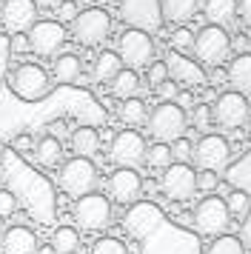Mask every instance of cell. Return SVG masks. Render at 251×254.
<instances>
[{"mask_svg": "<svg viewBox=\"0 0 251 254\" xmlns=\"http://www.w3.org/2000/svg\"><path fill=\"white\" fill-rule=\"evenodd\" d=\"M6 83H9L11 94H14L17 100H23V103H40L43 97H49L55 80H52V74L46 71V66L34 63V60H26V63L11 66Z\"/></svg>", "mask_w": 251, "mask_h": 254, "instance_id": "cell-1", "label": "cell"}, {"mask_svg": "<svg viewBox=\"0 0 251 254\" xmlns=\"http://www.w3.org/2000/svg\"><path fill=\"white\" fill-rule=\"evenodd\" d=\"M188 128V112L180 109L174 100H160L146 120V131L151 134L154 143H174L177 137L186 134Z\"/></svg>", "mask_w": 251, "mask_h": 254, "instance_id": "cell-2", "label": "cell"}, {"mask_svg": "<svg viewBox=\"0 0 251 254\" xmlns=\"http://www.w3.org/2000/svg\"><path fill=\"white\" fill-rule=\"evenodd\" d=\"M191 229L200 237H205V240L220 237V234H228V229H231V214H228L226 197L205 194L191 211Z\"/></svg>", "mask_w": 251, "mask_h": 254, "instance_id": "cell-3", "label": "cell"}, {"mask_svg": "<svg viewBox=\"0 0 251 254\" xmlns=\"http://www.w3.org/2000/svg\"><path fill=\"white\" fill-rule=\"evenodd\" d=\"M97 183H100V172L89 157H71L60 166V174H57V186L74 200L97 191Z\"/></svg>", "mask_w": 251, "mask_h": 254, "instance_id": "cell-4", "label": "cell"}, {"mask_svg": "<svg viewBox=\"0 0 251 254\" xmlns=\"http://www.w3.org/2000/svg\"><path fill=\"white\" fill-rule=\"evenodd\" d=\"M194 60L200 66H223L231 55V35L228 29L214 23H205L197 35H194Z\"/></svg>", "mask_w": 251, "mask_h": 254, "instance_id": "cell-5", "label": "cell"}, {"mask_svg": "<svg viewBox=\"0 0 251 254\" xmlns=\"http://www.w3.org/2000/svg\"><path fill=\"white\" fill-rule=\"evenodd\" d=\"M71 217H74V226L83 231H106L112 226V217H114L112 200L106 194H100V191L83 194L74 200Z\"/></svg>", "mask_w": 251, "mask_h": 254, "instance_id": "cell-6", "label": "cell"}, {"mask_svg": "<svg viewBox=\"0 0 251 254\" xmlns=\"http://www.w3.org/2000/svg\"><path fill=\"white\" fill-rule=\"evenodd\" d=\"M114 29V20L109 9H100V6H89V9H80V14L71 23V35L80 46H103L109 35Z\"/></svg>", "mask_w": 251, "mask_h": 254, "instance_id": "cell-7", "label": "cell"}, {"mask_svg": "<svg viewBox=\"0 0 251 254\" xmlns=\"http://www.w3.org/2000/svg\"><path fill=\"white\" fill-rule=\"evenodd\" d=\"M194 169L197 172H223L228 163H231V143L226 134H217L208 131L200 140H194Z\"/></svg>", "mask_w": 251, "mask_h": 254, "instance_id": "cell-8", "label": "cell"}, {"mask_svg": "<svg viewBox=\"0 0 251 254\" xmlns=\"http://www.w3.org/2000/svg\"><path fill=\"white\" fill-rule=\"evenodd\" d=\"M117 55L126 69H148L154 63V37L143 29H126L117 37Z\"/></svg>", "mask_w": 251, "mask_h": 254, "instance_id": "cell-9", "label": "cell"}, {"mask_svg": "<svg viewBox=\"0 0 251 254\" xmlns=\"http://www.w3.org/2000/svg\"><path fill=\"white\" fill-rule=\"evenodd\" d=\"M146 151H148L146 137L137 128H123L112 137L109 160L117 169H140V166H146Z\"/></svg>", "mask_w": 251, "mask_h": 254, "instance_id": "cell-10", "label": "cell"}, {"mask_svg": "<svg viewBox=\"0 0 251 254\" xmlns=\"http://www.w3.org/2000/svg\"><path fill=\"white\" fill-rule=\"evenodd\" d=\"M211 115H214V123L226 131H237V128L246 126V120L251 117V106L246 94L234 92V89H226V92L217 94L214 106H211Z\"/></svg>", "mask_w": 251, "mask_h": 254, "instance_id": "cell-11", "label": "cell"}, {"mask_svg": "<svg viewBox=\"0 0 251 254\" xmlns=\"http://www.w3.org/2000/svg\"><path fill=\"white\" fill-rule=\"evenodd\" d=\"M26 37H29V52H34L37 58H57L66 46L68 32L60 20H37L26 32Z\"/></svg>", "mask_w": 251, "mask_h": 254, "instance_id": "cell-12", "label": "cell"}, {"mask_svg": "<svg viewBox=\"0 0 251 254\" xmlns=\"http://www.w3.org/2000/svg\"><path fill=\"white\" fill-rule=\"evenodd\" d=\"M166 223V214H163V208L157 203H143V200H137L128 206L123 217V229L128 237H134V240H146L151 237L154 231H160V226Z\"/></svg>", "mask_w": 251, "mask_h": 254, "instance_id": "cell-13", "label": "cell"}, {"mask_svg": "<svg viewBox=\"0 0 251 254\" xmlns=\"http://www.w3.org/2000/svg\"><path fill=\"white\" fill-rule=\"evenodd\" d=\"M160 189L174 203H186L197 194V169L191 163H171L166 172H160Z\"/></svg>", "mask_w": 251, "mask_h": 254, "instance_id": "cell-14", "label": "cell"}, {"mask_svg": "<svg viewBox=\"0 0 251 254\" xmlns=\"http://www.w3.org/2000/svg\"><path fill=\"white\" fill-rule=\"evenodd\" d=\"M40 20V9L34 0H3L0 6V23L9 35H26Z\"/></svg>", "mask_w": 251, "mask_h": 254, "instance_id": "cell-15", "label": "cell"}, {"mask_svg": "<svg viewBox=\"0 0 251 254\" xmlns=\"http://www.w3.org/2000/svg\"><path fill=\"white\" fill-rule=\"evenodd\" d=\"M106 189H109V200L112 203H120V206H131L140 200L143 194V174L137 169H114L106 180Z\"/></svg>", "mask_w": 251, "mask_h": 254, "instance_id": "cell-16", "label": "cell"}, {"mask_svg": "<svg viewBox=\"0 0 251 254\" xmlns=\"http://www.w3.org/2000/svg\"><path fill=\"white\" fill-rule=\"evenodd\" d=\"M166 66H169V77L177 86H186V89H194V86H205L208 83V74H205V66H200L194 58L188 55H180V52H169L166 58Z\"/></svg>", "mask_w": 251, "mask_h": 254, "instance_id": "cell-17", "label": "cell"}, {"mask_svg": "<svg viewBox=\"0 0 251 254\" xmlns=\"http://www.w3.org/2000/svg\"><path fill=\"white\" fill-rule=\"evenodd\" d=\"M0 254H37V234L29 226H9L0 237Z\"/></svg>", "mask_w": 251, "mask_h": 254, "instance_id": "cell-18", "label": "cell"}, {"mask_svg": "<svg viewBox=\"0 0 251 254\" xmlns=\"http://www.w3.org/2000/svg\"><path fill=\"white\" fill-rule=\"evenodd\" d=\"M226 77H228V86L234 92L251 94V52H240L231 58V63L226 66Z\"/></svg>", "mask_w": 251, "mask_h": 254, "instance_id": "cell-19", "label": "cell"}, {"mask_svg": "<svg viewBox=\"0 0 251 254\" xmlns=\"http://www.w3.org/2000/svg\"><path fill=\"white\" fill-rule=\"evenodd\" d=\"M160 17L171 26H186L191 20L197 9H200V0H157Z\"/></svg>", "mask_w": 251, "mask_h": 254, "instance_id": "cell-20", "label": "cell"}, {"mask_svg": "<svg viewBox=\"0 0 251 254\" xmlns=\"http://www.w3.org/2000/svg\"><path fill=\"white\" fill-rule=\"evenodd\" d=\"M80 74H83V60L74 52H60L55 58V63H52V80L60 83V86L77 83Z\"/></svg>", "mask_w": 251, "mask_h": 254, "instance_id": "cell-21", "label": "cell"}, {"mask_svg": "<svg viewBox=\"0 0 251 254\" xmlns=\"http://www.w3.org/2000/svg\"><path fill=\"white\" fill-rule=\"evenodd\" d=\"M68 143H71V151L74 157H94L100 151V131L94 126H77L71 134H68Z\"/></svg>", "mask_w": 251, "mask_h": 254, "instance_id": "cell-22", "label": "cell"}, {"mask_svg": "<svg viewBox=\"0 0 251 254\" xmlns=\"http://www.w3.org/2000/svg\"><path fill=\"white\" fill-rule=\"evenodd\" d=\"M123 69V60L117 55V49H100L97 58H94V66H91V77L97 83H109L117 77V71Z\"/></svg>", "mask_w": 251, "mask_h": 254, "instance_id": "cell-23", "label": "cell"}, {"mask_svg": "<svg viewBox=\"0 0 251 254\" xmlns=\"http://www.w3.org/2000/svg\"><path fill=\"white\" fill-rule=\"evenodd\" d=\"M34 163L37 166H43V169H57L60 163H63V143L52 134H46V137L34 140Z\"/></svg>", "mask_w": 251, "mask_h": 254, "instance_id": "cell-24", "label": "cell"}, {"mask_svg": "<svg viewBox=\"0 0 251 254\" xmlns=\"http://www.w3.org/2000/svg\"><path fill=\"white\" fill-rule=\"evenodd\" d=\"M140 86H143L140 74L134 69H126L123 66V69L117 71V77L109 83V92L117 100H131V97H140Z\"/></svg>", "mask_w": 251, "mask_h": 254, "instance_id": "cell-25", "label": "cell"}, {"mask_svg": "<svg viewBox=\"0 0 251 254\" xmlns=\"http://www.w3.org/2000/svg\"><path fill=\"white\" fill-rule=\"evenodd\" d=\"M203 14H205L208 23L228 29V26L237 20V0H205Z\"/></svg>", "mask_w": 251, "mask_h": 254, "instance_id": "cell-26", "label": "cell"}, {"mask_svg": "<svg viewBox=\"0 0 251 254\" xmlns=\"http://www.w3.org/2000/svg\"><path fill=\"white\" fill-rule=\"evenodd\" d=\"M49 246L55 249V254H77L80 249V229L77 226H57L52 231Z\"/></svg>", "mask_w": 251, "mask_h": 254, "instance_id": "cell-27", "label": "cell"}, {"mask_svg": "<svg viewBox=\"0 0 251 254\" xmlns=\"http://www.w3.org/2000/svg\"><path fill=\"white\" fill-rule=\"evenodd\" d=\"M148 109L146 100L143 97H131V100H120V120H123L128 128H137V126H146V120H148Z\"/></svg>", "mask_w": 251, "mask_h": 254, "instance_id": "cell-28", "label": "cell"}, {"mask_svg": "<svg viewBox=\"0 0 251 254\" xmlns=\"http://www.w3.org/2000/svg\"><path fill=\"white\" fill-rule=\"evenodd\" d=\"M228 203V214H231V220H237V223H246V220L251 217V191H246V189H231L226 197Z\"/></svg>", "mask_w": 251, "mask_h": 254, "instance_id": "cell-29", "label": "cell"}, {"mask_svg": "<svg viewBox=\"0 0 251 254\" xmlns=\"http://www.w3.org/2000/svg\"><path fill=\"white\" fill-rule=\"evenodd\" d=\"M203 254H246V246L237 234H220V237H211L208 246L203 249Z\"/></svg>", "mask_w": 251, "mask_h": 254, "instance_id": "cell-30", "label": "cell"}, {"mask_svg": "<svg viewBox=\"0 0 251 254\" xmlns=\"http://www.w3.org/2000/svg\"><path fill=\"white\" fill-rule=\"evenodd\" d=\"M171 163H174V154H171V143H151L146 151V166L154 169V172H166Z\"/></svg>", "mask_w": 251, "mask_h": 254, "instance_id": "cell-31", "label": "cell"}, {"mask_svg": "<svg viewBox=\"0 0 251 254\" xmlns=\"http://www.w3.org/2000/svg\"><path fill=\"white\" fill-rule=\"evenodd\" d=\"M211 123H214V115H211V106H191V112H188V126H194L197 131H203L208 134L211 131Z\"/></svg>", "mask_w": 251, "mask_h": 254, "instance_id": "cell-32", "label": "cell"}, {"mask_svg": "<svg viewBox=\"0 0 251 254\" xmlns=\"http://www.w3.org/2000/svg\"><path fill=\"white\" fill-rule=\"evenodd\" d=\"M194 35L188 26H177L174 32H171V52H180V55H188L194 49Z\"/></svg>", "mask_w": 251, "mask_h": 254, "instance_id": "cell-33", "label": "cell"}, {"mask_svg": "<svg viewBox=\"0 0 251 254\" xmlns=\"http://www.w3.org/2000/svg\"><path fill=\"white\" fill-rule=\"evenodd\" d=\"M89 254H128L123 240H117V237H100V240L91 243Z\"/></svg>", "mask_w": 251, "mask_h": 254, "instance_id": "cell-34", "label": "cell"}, {"mask_svg": "<svg viewBox=\"0 0 251 254\" xmlns=\"http://www.w3.org/2000/svg\"><path fill=\"white\" fill-rule=\"evenodd\" d=\"M11 58H14V52H11V35L9 32H0V80L9 77Z\"/></svg>", "mask_w": 251, "mask_h": 254, "instance_id": "cell-35", "label": "cell"}, {"mask_svg": "<svg viewBox=\"0 0 251 254\" xmlns=\"http://www.w3.org/2000/svg\"><path fill=\"white\" fill-rule=\"evenodd\" d=\"M171 154H174V163H191L194 157V140L191 137H177L171 143Z\"/></svg>", "mask_w": 251, "mask_h": 254, "instance_id": "cell-36", "label": "cell"}, {"mask_svg": "<svg viewBox=\"0 0 251 254\" xmlns=\"http://www.w3.org/2000/svg\"><path fill=\"white\" fill-rule=\"evenodd\" d=\"M163 80H169V66H166V60H154L146 69V83L151 86V92H154Z\"/></svg>", "mask_w": 251, "mask_h": 254, "instance_id": "cell-37", "label": "cell"}, {"mask_svg": "<svg viewBox=\"0 0 251 254\" xmlns=\"http://www.w3.org/2000/svg\"><path fill=\"white\" fill-rule=\"evenodd\" d=\"M55 12H57V20H60L63 26H66V23L71 26V23H74V17L80 14V9H77V3H74V0H63Z\"/></svg>", "mask_w": 251, "mask_h": 254, "instance_id": "cell-38", "label": "cell"}, {"mask_svg": "<svg viewBox=\"0 0 251 254\" xmlns=\"http://www.w3.org/2000/svg\"><path fill=\"white\" fill-rule=\"evenodd\" d=\"M220 177L217 172H197V191H205V194H214Z\"/></svg>", "mask_w": 251, "mask_h": 254, "instance_id": "cell-39", "label": "cell"}, {"mask_svg": "<svg viewBox=\"0 0 251 254\" xmlns=\"http://www.w3.org/2000/svg\"><path fill=\"white\" fill-rule=\"evenodd\" d=\"M17 211V197L11 194L9 189H0V217L6 220Z\"/></svg>", "mask_w": 251, "mask_h": 254, "instance_id": "cell-40", "label": "cell"}, {"mask_svg": "<svg viewBox=\"0 0 251 254\" xmlns=\"http://www.w3.org/2000/svg\"><path fill=\"white\" fill-rule=\"evenodd\" d=\"M154 94H157L160 100H177V94H180V86H177V83L169 77V80H163L157 89H154Z\"/></svg>", "mask_w": 251, "mask_h": 254, "instance_id": "cell-41", "label": "cell"}, {"mask_svg": "<svg viewBox=\"0 0 251 254\" xmlns=\"http://www.w3.org/2000/svg\"><path fill=\"white\" fill-rule=\"evenodd\" d=\"M46 134H52V137H63V134H71V131H68V123L66 120H63V117H57V120H52V123H49V126H46Z\"/></svg>", "mask_w": 251, "mask_h": 254, "instance_id": "cell-42", "label": "cell"}, {"mask_svg": "<svg viewBox=\"0 0 251 254\" xmlns=\"http://www.w3.org/2000/svg\"><path fill=\"white\" fill-rule=\"evenodd\" d=\"M11 146L20 151V154H29V151H34V137H29V134H17Z\"/></svg>", "mask_w": 251, "mask_h": 254, "instance_id": "cell-43", "label": "cell"}, {"mask_svg": "<svg viewBox=\"0 0 251 254\" xmlns=\"http://www.w3.org/2000/svg\"><path fill=\"white\" fill-rule=\"evenodd\" d=\"M237 17L251 29V0H237Z\"/></svg>", "mask_w": 251, "mask_h": 254, "instance_id": "cell-44", "label": "cell"}, {"mask_svg": "<svg viewBox=\"0 0 251 254\" xmlns=\"http://www.w3.org/2000/svg\"><path fill=\"white\" fill-rule=\"evenodd\" d=\"M11 52H14V55L29 52V37L26 35H11Z\"/></svg>", "mask_w": 251, "mask_h": 254, "instance_id": "cell-45", "label": "cell"}, {"mask_svg": "<svg viewBox=\"0 0 251 254\" xmlns=\"http://www.w3.org/2000/svg\"><path fill=\"white\" fill-rule=\"evenodd\" d=\"M34 3H37V9H46L49 12V9H57L63 0H34Z\"/></svg>", "mask_w": 251, "mask_h": 254, "instance_id": "cell-46", "label": "cell"}, {"mask_svg": "<svg viewBox=\"0 0 251 254\" xmlns=\"http://www.w3.org/2000/svg\"><path fill=\"white\" fill-rule=\"evenodd\" d=\"M112 3H117V0H94V6H100V9H106V6H112Z\"/></svg>", "mask_w": 251, "mask_h": 254, "instance_id": "cell-47", "label": "cell"}, {"mask_svg": "<svg viewBox=\"0 0 251 254\" xmlns=\"http://www.w3.org/2000/svg\"><path fill=\"white\" fill-rule=\"evenodd\" d=\"M243 131H246V137H249V143H251V117L246 120V126H243Z\"/></svg>", "mask_w": 251, "mask_h": 254, "instance_id": "cell-48", "label": "cell"}, {"mask_svg": "<svg viewBox=\"0 0 251 254\" xmlns=\"http://www.w3.org/2000/svg\"><path fill=\"white\" fill-rule=\"evenodd\" d=\"M3 234H6V220L0 217V237H3Z\"/></svg>", "mask_w": 251, "mask_h": 254, "instance_id": "cell-49", "label": "cell"}, {"mask_svg": "<svg viewBox=\"0 0 251 254\" xmlns=\"http://www.w3.org/2000/svg\"><path fill=\"white\" fill-rule=\"evenodd\" d=\"M37 254H55V249H52V246H46L43 252H37Z\"/></svg>", "mask_w": 251, "mask_h": 254, "instance_id": "cell-50", "label": "cell"}, {"mask_svg": "<svg viewBox=\"0 0 251 254\" xmlns=\"http://www.w3.org/2000/svg\"><path fill=\"white\" fill-rule=\"evenodd\" d=\"M0 6H3V0H0Z\"/></svg>", "mask_w": 251, "mask_h": 254, "instance_id": "cell-51", "label": "cell"}]
</instances>
